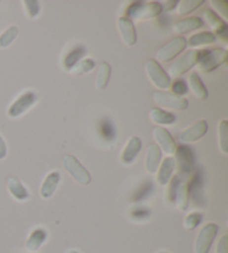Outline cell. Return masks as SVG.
I'll use <instances>...</instances> for the list:
<instances>
[{"label": "cell", "instance_id": "cell-22", "mask_svg": "<svg viewBox=\"0 0 228 253\" xmlns=\"http://www.w3.org/2000/svg\"><path fill=\"white\" fill-rule=\"evenodd\" d=\"M47 239V232L41 228L34 230L26 241V249L30 252L37 251Z\"/></svg>", "mask_w": 228, "mask_h": 253}, {"label": "cell", "instance_id": "cell-32", "mask_svg": "<svg viewBox=\"0 0 228 253\" xmlns=\"http://www.w3.org/2000/svg\"><path fill=\"white\" fill-rule=\"evenodd\" d=\"M201 220H203V215H201L200 213L198 212L190 213V214H188L186 216L185 221H184V228L188 231L194 230L200 224Z\"/></svg>", "mask_w": 228, "mask_h": 253}, {"label": "cell", "instance_id": "cell-40", "mask_svg": "<svg viewBox=\"0 0 228 253\" xmlns=\"http://www.w3.org/2000/svg\"><path fill=\"white\" fill-rule=\"evenodd\" d=\"M216 253H228V237L223 235L216 248Z\"/></svg>", "mask_w": 228, "mask_h": 253}, {"label": "cell", "instance_id": "cell-31", "mask_svg": "<svg viewBox=\"0 0 228 253\" xmlns=\"http://www.w3.org/2000/svg\"><path fill=\"white\" fill-rule=\"evenodd\" d=\"M19 30L16 26L7 28L5 32L0 35V48H7L11 45V42L15 41L16 37L18 36Z\"/></svg>", "mask_w": 228, "mask_h": 253}, {"label": "cell", "instance_id": "cell-16", "mask_svg": "<svg viewBox=\"0 0 228 253\" xmlns=\"http://www.w3.org/2000/svg\"><path fill=\"white\" fill-rule=\"evenodd\" d=\"M203 16L205 21L208 24L210 29H212L215 34H217L218 36L222 38H226L227 25L225 21H223L219 18L218 15L215 14V12L210 9H206Z\"/></svg>", "mask_w": 228, "mask_h": 253}, {"label": "cell", "instance_id": "cell-19", "mask_svg": "<svg viewBox=\"0 0 228 253\" xmlns=\"http://www.w3.org/2000/svg\"><path fill=\"white\" fill-rule=\"evenodd\" d=\"M60 182V174L58 172H50L43 180L42 185L40 187V196L43 199H49L54 194L57 186Z\"/></svg>", "mask_w": 228, "mask_h": 253}, {"label": "cell", "instance_id": "cell-33", "mask_svg": "<svg viewBox=\"0 0 228 253\" xmlns=\"http://www.w3.org/2000/svg\"><path fill=\"white\" fill-rule=\"evenodd\" d=\"M100 133H102V136L106 138L107 141H112V139L115 138V128H114V125L111 121L102 122V124H100Z\"/></svg>", "mask_w": 228, "mask_h": 253}, {"label": "cell", "instance_id": "cell-35", "mask_svg": "<svg viewBox=\"0 0 228 253\" xmlns=\"http://www.w3.org/2000/svg\"><path fill=\"white\" fill-rule=\"evenodd\" d=\"M152 191V182H145L143 183L142 186H139L138 191L136 192L134 195V201H142L145 198L151 194V192Z\"/></svg>", "mask_w": 228, "mask_h": 253}, {"label": "cell", "instance_id": "cell-28", "mask_svg": "<svg viewBox=\"0 0 228 253\" xmlns=\"http://www.w3.org/2000/svg\"><path fill=\"white\" fill-rule=\"evenodd\" d=\"M203 3V0H183V1H179L177 2V15L183 16L190 14L197 8H199Z\"/></svg>", "mask_w": 228, "mask_h": 253}, {"label": "cell", "instance_id": "cell-3", "mask_svg": "<svg viewBox=\"0 0 228 253\" xmlns=\"http://www.w3.org/2000/svg\"><path fill=\"white\" fill-rule=\"evenodd\" d=\"M63 168L75 181L81 185H88L91 177L89 172L82 167L81 163L73 155H66L63 159Z\"/></svg>", "mask_w": 228, "mask_h": 253}, {"label": "cell", "instance_id": "cell-24", "mask_svg": "<svg viewBox=\"0 0 228 253\" xmlns=\"http://www.w3.org/2000/svg\"><path fill=\"white\" fill-rule=\"evenodd\" d=\"M216 42V37L213 33L209 32H203L195 34L188 38L187 45L190 48H197L204 45H208V43H213Z\"/></svg>", "mask_w": 228, "mask_h": 253}, {"label": "cell", "instance_id": "cell-18", "mask_svg": "<svg viewBox=\"0 0 228 253\" xmlns=\"http://www.w3.org/2000/svg\"><path fill=\"white\" fill-rule=\"evenodd\" d=\"M175 160L173 158H166L159 165L158 173H157V182L159 185L168 184L170 178L173 176V172L175 171Z\"/></svg>", "mask_w": 228, "mask_h": 253}, {"label": "cell", "instance_id": "cell-1", "mask_svg": "<svg viewBox=\"0 0 228 253\" xmlns=\"http://www.w3.org/2000/svg\"><path fill=\"white\" fill-rule=\"evenodd\" d=\"M161 11H163V7H161V5L158 2L136 1L131 3L128 7L126 14L128 16L127 18H129L131 21H142L155 18V17L161 14Z\"/></svg>", "mask_w": 228, "mask_h": 253}, {"label": "cell", "instance_id": "cell-27", "mask_svg": "<svg viewBox=\"0 0 228 253\" xmlns=\"http://www.w3.org/2000/svg\"><path fill=\"white\" fill-rule=\"evenodd\" d=\"M95 68V62L90 58L82 59L80 62H78L73 68L69 69V73L73 76H80L84 75L86 73H89Z\"/></svg>", "mask_w": 228, "mask_h": 253}, {"label": "cell", "instance_id": "cell-29", "mask_svg": "<svg viewBox=\"0 0 228 253\" xmlns=\"http://www.w3.org/2000/svg\"><path fill=\"white\" fill-rule=\"evenodd\" d=\"M218 144L223 154L228 153V123L226 120L218 124Z\"/></svg>", "mask_w": 228, "mask_h": 253}, {"label": "cell", "instance_id": "cell-20", "mask_svg": "<svg viewBox=\"0 0 228 253\" xmlns=\"http://www.w3.org/2000/svg\"><path fill=\"white\" fill-rule=\"evenodd\" d=\"M149 119L157 125H172L176 121V116L161 108L154 107L149 112Z\"/></svg>", "mask_w": 228, "mask_h": 253}, {"label": "cell", "instance_id": "cell-36", "mask_svg": "<svg viewBox=\"0 0 228 253\" xmlns=\"http://www.w3.org/2000/svg\"><path fill=\"white\" fill-rule=\"evenodd\" d=\"M210 5L217 11V14L222 15L225 19L228 18V3L226 1H223V0H219V1L213 0V1H210Z\"/></svg>", "mask_w": 228, "mask_h": 253}, {"label": "cell", "instance_id": "cell-42", "mask_svg": "<svg viewBox=\"0 0 228 253\" xmlns=\"http://www.w3.org/2000/svg\"><path fill=\"white\" fill-rule=\"evenodd\" d=\"M177 5V1H166V6H165V9L166 11H170L173 10L175 6Z\"/></svg>", "mask_w": 228, "mask_h": 253}, {"label": "cell", "instance_id": "cell-41", "mask_svg": "<svg viewBox=\"0 0 228 253\" xmlns=\"http://www.w3.org/2000/svg\"><path fill=\"white\" fill-rule=\"evenodd\" d=\"M7 155V145L3 138L0 136V160H3Z\"/></svg>", "mask_w": 228, "mask_h": 253}, {"label": "cell", "instance_id": "cell-25", "mask_svg": "<svg viewBox=\"0 0 228 253\" xmlns=\"http://www.w3.org/2000/svg\"><path fill=\"white\" fill-rule=\"evenodd\" d=\"M111 74H112V67L108 63H102L99 65L97 75H96V81H95L97 89L103 90L106 88L108 85L109 78H111Z\"/></svg>", "mask_w": 228, "mask_h": 253}, {"label": "cell", "instance_id": "cell-7", "mask_svg": "<svg viewBox=\"0 0 228 253\" xmlns=\"http://www.w3.org/2000/svg\"><path fill=\"white\" fill-rule=\"evenodd\" d=\"M152 99L157 105L170 108V110L184 111L188 107V100L183 96H176L168 91L157 90L152 93Z\"/></svg>", "mask_w": 228, "mask_h": 253}, {"label": "cell", "instance_id": "cell-14", "mask_svg": "<svg viewBox=\"0 0 228 253\" xmlns=\"http://www.w3.org/2000/svg\"><path fill=\"white\" fill-rule=\"evenodd\" d=\"M142 150V141L137 136H130L128 141L126 142L124 150L120 154V162L125 165H129L133 163L136 156Z\"/></svg>", "mask_w": 228, "mask_h": 253}, {"label": "cell", "instance_id": "cell-30", "mask_svg": "<svg viewBox=\"0 0 228 253\" xmlns=\"http://www.w3.org/2000/svg\"><path fill=\"white\" fill-rule=\"evenodd\" d=\"M84 54H85V48L82 47L74 48V49L70 50L67 54V56H66V58L64 60V66L67 69L73 68L75 65L79 62V59H81Z\"/></svg>", "mask_w": 228, "mask_h": 253}, {"label": "cell", "instance_id": "cell-10", "mask_svg": "<svg viewBox=\"0 0 228 253\" xmlns=\"http://www.w3.org/2000/svg\"><path fill=\"white\" fill-rule=\"evenodd\" d=\"M174 154L176 156L175 163H177L179 172L185 174V175L190 174L192 172V169H194V154H192L190 147L186 145L178 146Z\"/></svg>", "mask_w": 228, "mask_h": 253}, {"label": "cell", "instance_id": "cell-11", "mask_svg": "<svg viewBox=\"0 0 228 253\" xmlns=\"http://www.w3.org/2000/svg\"><path fill=\"white\" fill-rule=\"evenodd\" d=\"M152 136H154L155 141L159 145L158 147L164 151L165 154L173 155L175 153L177 148L176 142H175V139L167 129L157 126V127L152 129Z\"/></svg>", "mask_w": 228, "mask_h": 253}, {"label": "cell", "instance_id": "cell-8", "mask_svg": "<svg viewBox=\"0 0 228 253\" xmlns=\"http://www.w3.org/2000/svg\"><path fill=\"white\" fill-rule=\"evenodd\" d=\"M217 232H218V226L215 223H207L206 225H204L196 238L195 252L208 253L215 238H216Z\"/></svg>", "mask_w": 228, "mask_h": 253}, {"label": "cell", "instance_id": "cell-34", "mask_svg": "<svg viewBox=\"0 0 228 253\" xmlns=\"http://www.w3.org/2000/svg\"><path fill=\"white\" fill-rule=\"evenodd\" d=\"M23 5L29 18H36L39 14V5L35 0H25Z\"/></svg>", "mask_w": 228, "mask_h": 253}, {"label": "cell", "instance_id": "cell-2", "mask_svg": "<svg viewBox=\"0 0 228 253\" xmlns=\"http://www.w3.org/2000/svg\"><path fill=\"white\" fill-rule=\"evenodd\" d=\"M227 51L222 48H214V49L199 50L198 56V68L201 73H209L221 66L227 60Z\"/></svg>", "mask_w": 228, "mask_h": 253}, {"label": "cell", "instance_id": "cell-5", "mask_svg": "<svg viewBox=\"0 0 228 253\" xmlns=\"http://www.w3.org/2000/svg\"><path fill=\"white\" fill-rule=\"evenodd\" d=\"M145 71H146L149 80L157 88L163 91L170 88L172 82H170L169 76L164 71V68L160 66L159 63H157L155 59H151L146 62V64H145Z\"/></svg>", "mask_w": 228, "mask_h": 253}, {"label": "cell", "instance_id": "cell-37", "mask_svg": "<svg viewBox=\"0 0 228 253\" xmlns=\"http://www.w3.org/2000/svg\"><path fill=\"white\" fill-rule=\"evenodd\" d=\"M170 87H172L173 94L176 96H181L182 97V95L187 93V86L185 84V82L182 80L176 81L173 85H170Z\"/></svg>", "mask_w": 228, "mask_h": 253}, {"label": "cell", "instance_id": "cell-6", "mask_svg": "<svg viewBox=\"0 0 228 253\" xmlns=\"http://www.w3.org/2000/svg\"><path fill=\"white\" fill-rule=\"evenodd\" d=\"M187 46V41L182 36L175 37L168 43L159 48L156 53V62H170L182 53Z\"/></svg>", "mask_w": 228, "mask_h": 253}, {"label": "cell", "instance_id": "cell-43", "mask_svg": "<svg viewBox=\"0 0 228 253\" xmlns=\"http://www.w3.org/2000/svg\"><path fill=\"white\" fill-rule=\"evenodd\" d=\"M72 253H77V252H72Z\"/></svg>", "mask_w": 228, "mask_h": 253}, {"label": "cell", "instance_id": "cell-4", "mask_svg": "<svg viewBox=\"0 0 228 253\" xmlns=\"http://www.w3.org/2000/svg\"><path fill=\"white\" fill-rule=\"evenodd\" d=\"M198 56H199V50H190L182 55L177 60L170 65L168 68V74L167 75L170 77L177 78L181 77L184 74L187 73L191 67H194L197 65L198 62Z\"/></svg>", "mask_w": 228, "mask_h": 253}, {"label": "cell", "instance_id": "cell-26", "mask_svg": "<svg viewBox=\"0 0 228 253\" xmlns=\"http://www.w3.org/2000/svg\"><path fill=\"white\" fill-rule=\"evenodd\" d=\"M176 206L181 211H185L190 203V190H188L187 183H179L177 187L176 195H175Z\"/></svg>", "mask_w": 228, "mask_h": 253}, {"label": "cell", "instance_id": "cell-21", "mask_svg": "<svg viewBox=\"0 0 228 253\" xmlns=\"http://www.w3.org/2000/svg\"><path fill=\"white\" fill-rule=\"evenodd\" d=\"M188 86H190L191 93L194 94L196 98L201 100L207 98L208 91L197 73H191L188 77Z\"/></svg>", "mask_w": 228, "mask_h": 253}, {"label": "cell", "instance_id": "cell-13", "mask_svg": "<svg viewBox=\"0 0 228 253\" xmlns=\"http://www.w3.org/2000/svg\"><path fill=\"white\" fill-rule=\"evenodd\" d=\"M117 27L120 37L127 46H134L137 42V34H136L135 26L129 18L126 16L119 17L117 20Z\"/></svg>", "mask_w": 228, "mask_h": 253}, {"label": "cell", "instance_id": "cell-23", "mask_svg": "<svg viewBox=\"0 0 228 253\" xmlns=\"http://www.w3.org/2000/svg\"><path fill=\"white\" fill-rule=\"evenodd\" d=\"M8 191L10 192L12 198H15L18 201H25L29 198V194L25 186L21 184V182L15 176H10L7 181Z\"/></svg>", "mask_w": 228, "mask_h": 253}, {"label": "cell", "instance_id": "cell-12", "mask_svg": "<svg viewBox=\"0 0 228 253\" xmlns=\"http://www.w3.org/2000/svg\"><path fill=\"white\" fill-rule=\"evenodd\" d=\"M208 125L207 122L204 120L197 121L194 125L190 126L186 129H184L183 132L179 134V141L183 143H194L200 139L205 134L207 133Z\"/></svg>", "mask_w": 228, "mask_h": 253}, {"label": "cell", "instance_id": "cell-15", "mask_svg": "<svg viewBox=\"0 0 228 253\" xmlns=\"http://www.w3.org/2000/svg\"><path fill=\"white\" fill-rule=\"evenodd\" d=\"M161 161V151L157 144H151L146 151L145 168L149 173H155L158 169Z\"/></svg>", "mask_w": 228, "mask_h": 253}, {"label": "cell", "instance_id": "cell-17", "mask_svg": "<svg viewBox=\"0 0 228 253\" xmlns=\"http://www.w3.org/2000/svg\"><path fill=\"white\" fill-rule=\"evenodd\" d=\"M203 25V20L198 18V17H190V18H185L177 21V23L173 26V33L176 35H183L192 32V30L199 29Z\"/></svg>", "mask_w": 228, "mask_h": 253}, {"label": "cell", "instance_id": "cell-39", "mask_svg": "<svg viewBox=\"0 0 228 253\" xmlns=\"http://www.w3.org/2000/svg\"><path fill=\"white\" fill-rule=\"evenodd\" d=\"M149 214H151V211H149L146 208H137V209H135L133 212H131V216H133L134 219H137V220L146 219V217L149 216Z\"/></svg>", "mask_w": 228, "mask_h": 253}, {"label": "cell", "instance_id": "cell-38", "mask_svg": "<svg viewBox=\"0 0 228 253\" xmlns=\"http://www.w3.org/2000/svg\"><path fill=\"white\" fill-rule=\"evenodd\" d=\"M179 183H181V181H179L178 176L173 177L172 181H170V185L168 190V200L170 202H175V195H176V191Z\"/></svg>", "mask_w": 228, "mask_h": 253}, {"label": "cell", "instance_id": "cell-9", "mask_svg": "<svg viewBox=\"0 0 228 253\" xmlns=\"http://www.w3.org/2000/svg\"><path fill=\"white\" fill-rule=\"evenodd\" d=\"M37 100V95L34 91H26L21 94L8 108L7 114L11 119H17L27 112Z\"/></svg>", "mask_w": 228, "mask_h": 253}]
</instances>
